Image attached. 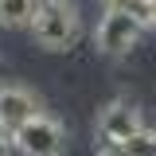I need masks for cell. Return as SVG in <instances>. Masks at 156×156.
<instances>
[{"label": "cell", "mask_w": 156, "mask_h": 156, "mask_svg": "<svg viewBox=\"0 0 156 156\" xmlns=\"http://www.w3.org/2000/svg\"><path fill=\"white\" fill-rule=\"evenodd\" d=\"M31 35L43 51H70L82 39V16L74 0H43L31 23Z\"/></svg>", "instance_id": "1"}, {"label": "cell", "mask_w": 156, "mask_h": 156, "mask_svg": "<svg viewBox=\"0 0 156 156\" xmlns=\"http://www.w3.org/2000/svg\"><path fill=\"white\" fill-rule=\"evenodd\" d=\"M12 144L20 148V156H62L66 152V129L51 113H39L12 136Z\"/></svg>", "instance_id": "2"}, {"label": "cell", "mask_w": 156, "mask_h": 156, "mask_svg": "<svg viewBox=\"0 0 156 156\" xmlns=\"http://www.w3.org/2000/svg\"><path fill=\"white\" fill-rule=\"evenodd\" d=\"M140 129H144L140 109H136L133 101H125V98H113V101L98 113V125H94V148H98V144H125V140H133Z\"/></svg>", "instance_id": "3"}, {"label": "cell", "mask_w": 156, "mask_h": 156, "mask_svg": "<svg viewBox=\"0 0 156 156\" xmlns=\"http://www.w3.org/2000/svg\"><path fill=\"white\" fill-rule=\"evenodd\" d=\"M140 39H144V27L136 20H129V16H117V12H101V20H98V27H94L98 51L109 55V58L129 55Z\"/></svg>", "instance_id": "4"}, {"label": "cell", "mask_w": 156, "mask_h": 156, "mask_svg": "<svg viewBox=\"0 0 156 156\" xmlns=\"http://www.w3.org/2000/svg\"><path fill=\"white\" fill-rule=\"evenodd\" d=\"M43 109H39V101L31 90H23V86H16V82H4L0 86V140L4 144H12V136L31 121V117H39Z\"/></svg>", "instance_id": "5"}, {"label": "cell", "mask_w": 156, "mask_h": 156, "mask_svg": "<svg viewBox=\"0 0 156 156\" xmlns=\"http://www.w3.org/2000/svg\"><path fill=\"white\" fill-rule=\"evenodd\" d=\"M105 12H117V16H129L136 20L144 31L156 27V0H101Z\"/></svg>", "instance_id": "6"}, {"label": "cell", "mask_w": 156, "mask_h": 156, "mask_svg": "<svg viewBox=\"0 0 156 156\" xmlns=\"http://www.w3.org/2000/svg\"><path fill=\"white\" fill-rule=\"evenodd\" d=\"M43 0H0V27H31Z\"/></svg>", "instance_id": "7"}, {"label": "cell", "mask_w": 156, "mask_h": 156, "mask_svg": "<svg viewBox=\"0 0 156 156\" xmlns=\"http://www.w3.org/2000/svg\"><path fill=\"white\" fill-rule=\"evenodd\" d=\"M121 152H125V156H156V129L144 125L133 140H125V144H121Z\"/></svg>", "instance_id": "8"}, {"label": "cell", "mask_w": 156, "mask_h": 156, "mask_svg": "<svg viewBox=\"0 0 156 156\" xmlns=\"http://www.w3.org/2000/svg\"><path fill=\"white\" fill-rule=\"evenodd\" d=\"M0 156H8V144H0Z\"/></svg>", "instance_id": "9"}, {"label": "cell", "mask_w": 156, "mask_h": 156, "mask_svg": "<svg viewBox=\"0 0 156 156\" xmlns=\"http://www.w3.org/2000/svg\"><path fill=\"white\" fill-rule=\"evenodd\" d=\"M0 78H4V55H0Z\"/></svg>", "instance_id": "10"}, {"label": "cell", "mask_w": 156, "mask_h": 156, "mask_svg": "<svg viewBox=\"0 0 156 156\" xmlns=\"http://www.w3.org/2000/svg\"><path fill=\"white\" fill-rule=\"evenodd\" d=\"M0 144H4V140H0Z\"/></svg>", "instance_id": "11"}]
</instances>
